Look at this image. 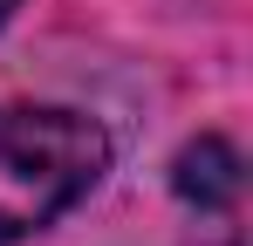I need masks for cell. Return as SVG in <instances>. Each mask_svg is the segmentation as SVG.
<instances>
[{"instance_id": "3", "label": "cell", "mask_w": 253, "mask_h": 246, "mask_svg": "<svg viewBox=\"0 0 253 246\" xmlns=\"http://www.w3.org/2000/svg\"><path fill=\"white\" fill-rule=\"evenodd\" d=\"M14 7H21V0H0V28H7V14H14Z\"/></svg>"}, {"instance_id": "2", "label": "cell", "mask_w": 253, "mask_h": 246, "mask_svg": "<svg viewBox=\"0 0 253 246\" xmlns=\"http://www.w3.org/2000/svg\"><path fill=\"white\" fill-rule=\"evenodd\" d=\"M178 192L199 205H226L240 192V151L219 144V137H199L185 158H178Z\"/></svg>"}, {"instance_id": "1", "label": "cell", "mask_w": 253, "mask_h": 246, "mask_svg": "<svg viewBox=\"0 0 253 246\" xmlns=\"http://www.w3.org/2000/svg\"><path fill=\"white\" fill-rule=\"evenodd\" d=\"M103 164L110 137L83 110H0V246L62 219Z\"/></svg>"}]
</instances>
